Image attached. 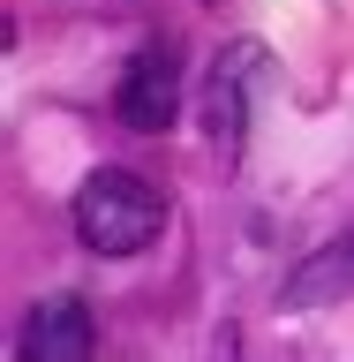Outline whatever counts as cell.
Returning a JSON list of instances; mask_svg holds the SVG:
<instances>
[{
  "mask_svg": "<svg viewBox=\"0 0 354 362\" xmlns=\"http://www.w3.org/2000/svg\"><path fill=\"white\" fill-rule=\"evenodd\" d=\"M76 242L98 249V257H136V249L158 242V226H166V197H158L143 174L129 166H98V174L76 189Z\"/></svg>",
  "mask_w": 354,
  "mask_h": 362,
  "instance_id": "cell-1",
  "label": "cell"
},
{
  "mask_svg": "<svg viewBox=\"0 0 354 362\" xmlns=\"http://www.w3.org/2000/svg\"><path fill=\"white\" fill-rule=\"evenodd\" d=\"M113 113H121V129H136V136L174 129V113H181V61H174V45H143L129 61V76L113 90Z\"/></svg>",
  "mask_w": 354,
  "mask_h": 362,
  "instance_id": "cell-2",
  "label": "cell"
},
{
  "mask_svg": "<svg viewBox=\"0 0 354 362\" xmlns=\"http://www.w3.org/2000/svg\"><path fill=\"white\" fill-rule=\"evenodd\" d=\"M256 61H264V45H234V53H226V68L211 76V98H203V136H211V151H219V158H234V151H242Z\"/></svg>",
  "mask_w": 354,
  "mask_h": 362,
  "instance_id": "cell-3",
  "label": "cell"
},
{
  "mask_svg": "<svg viewBox=\"0 0 354 362\" xmlns=\"http://www.w3.org/2000/svg\"><path fill=\"white\" fill-rule=\"evenodd\" d=\"M90 347H98V332H90L83 294H45L30 310V325H23V355L30 362H90Z\"/></svg>",
  "mask_w": 354,
  "mask_h": 362,
  "instance_id": "cell-4",
  "label": "cell"
}]
</instances>
